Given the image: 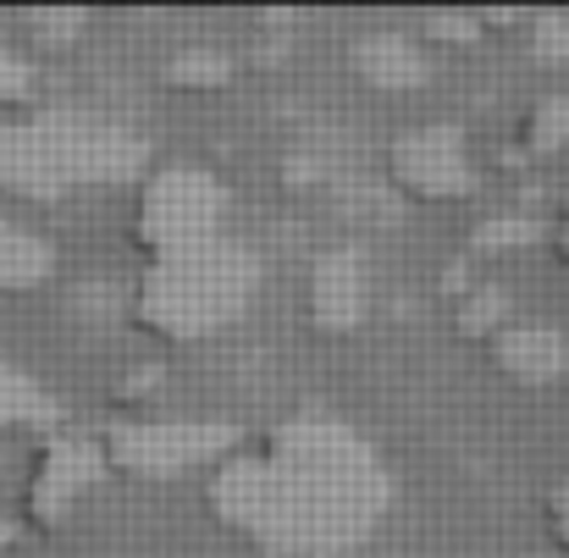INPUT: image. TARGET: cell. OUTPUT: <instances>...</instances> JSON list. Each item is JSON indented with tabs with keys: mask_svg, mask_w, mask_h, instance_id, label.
Listing matches in <instances>:
<instances>
[{
	"mask_svg": "<svg viewBox=\"0 0 569 558\" xmlns=\"http://www.w3.org/2000/svg\"><path fill=\"white\" fill-rule=\"evenodd\" d=\"M377 470L338 426H288L210 481V509L271 554H321L377 515Z\"/></svg>",
	"mask_w": 569,
	"mask_h": 558,
	"instance_id": "6da1fadb",
	"label": "cell"
},
{
	"mask_svg": "<svg viewBox=\"0 0 569 558\" xmlns=\"http://www.w3.org/2000/svg\"><path fill=\"white\" fill-rule=\"evenodd\" d=\"M254 260L243 249H227V243H199L183 255H167L150 266L144 277V293H139V321L172 343H189L199 332H210L216 321L232 316V305L249 293Z\"/></svg>",
	"mask_w": 569,
	"mask_h": 558,
	"instance_id": "7a4b0ae2",
	"label": "cell"
},
{
	"mask_svg": "<svg viewBox=\"0 0 569 558\" xmlns=\"http://www.w3.org/2000/svg\"><path fill=\"white\" fill-rule=\"evenodd\" d=\"M106 161H111V145L100 150L94 133H78L67 122L0 128V193L11 199H61L83 172Z\"/></svg>",
	"mask_w": 569,
	"mask_h": 558,
	"instance_id": "3957f363",
	"label": "cell"
},
{
	"mask_svg": "<svg viewBox=\"0 0 569 558\" xmlns=\"http://www.w3.org/2000/svg\"><path fill=\"white\" fill-rule=\"evenodd\" d=\"M216 216H221V193L204 172H161L139 199V243L150 249V260L183 255L216 238Z\"/></svg>",
	"mask_w": 569,
	"mask_h": 558,
	"instance_id": "277c9868",
	"label": "cell"
},
{
	"mask_svg": "<svg viewBox=\"0 0 569 558\" xmlns=\"http://www.w3.org/2000/svg\"><path fill=\"white\" fill-rule=\"evenodd\" d=\"M227 431L216 426H178V420H128L106 437V459L133 476V481H161V476H183L193 465H204Z\"/></svg>",
	"mask_w": 569,
	"mask_h": 558,
	"instance_id": "5b68a950",
	"label": "cell"
},
{
	"mask_svg": "<svg viewBox=\"0 0 569 558\" xmlns=\"http://www.w3.org/2000/svg\"><path fill=\"white\" fill-rule=\"evenodd\" d=\"M387 172L415 199H459L476 183L459 128H415V133H403L387 150Z\"/></svg>",
	"mask_w": 569,
	"mask_h": 558,
	"instance_id": "8992f818",
	"label": "cell"
},
{
	"mask_svg": "<svg viewBox=\"0 0 569 558\" xmlns=\"http://www.w3.org/2000/svg\"><path fill=\"white\" fill-rule=\"evenodd\" d=\"M100 459L89 442H72V437H50L33 459V476H28V492H22V515L33 526H56L67 515V504L83 492V481H94Z\"/></svg>",
	"mask_w": 569,
	"mask_h": 558,
	"instance_id": "52a82bcc",
	"label": "cell"
},
{
	"mask_svg": "<svg viewBox=\"0 0 569 558\" xmlns=\"http://www.w3.org/2000/svg\"><path fill=\"white\" fill-rule=\"evenodd\" d=\"M492 360H498V371L526 381V387H542V381H553L569 366L565 338L548 332V327H531V321H509L492 338Z\"/></svg>",
	"mask_w": 569,
	"mask_h": 558,
	"instance_id": "ba28073f",
	"label": "cell"
},
{
	"mask_svg": "<svg viewBox=\"0 0 569 558\" xmlns=\"http://www.w3.org/2000/svg\"><path fill=\"white\" fill-rule=\"evenodd\" d=\"M310 310H316V327L327 332H349L366 310V271L360 260L343 249V255H327L316 266V282H310Z\"/></svg>",
	"mask_w": 569,
	"mask_h": 558,
	"instance_id": "9c48e42d",
	"label": "cell"
},
{
	"mask_svg": "<svg viewBox=\"0 0 569 558\" xmlns=\"http://www.w3.org/2000/svg\"><path fill=\"white\" fill-rule=\"evenodd\" d=\"M355 72L371 83V89H415L426 78V56L409 44V39H360L355 44Z\"/></svg>",
	"mask_w": 569,
	"mask_h": 558,
	"instance_id": "30bf717a",
	"label": "cell"
},
{
	"mask_svg": "<svg viewBox=\"0 0 569 558\" xmlns=\"http://www.w3.org/2000/svg\"><path fill=\"white\" fill-rule=\"evenodd\" d=\"M56 255L39 232L28 227H0V293H28L50 277Z\"/></svg>",
	"mask_w": 569,
	"mask_h": 558,
	"instance_id": "8fae6325",
	"label": "cell"
},
{
	"mask_svg": "<svg viewBox=\"0 0 569 558\" xmlns=\"http://www.w3.org/2000/svg\"><path fill=\"white\" fill-rule=\"evenodd\" d=\"M50 420V403L44 392L17 371V366H0V437H17V431H33Z\"/></svg>",
	"mask_w": 569,
	"mask_h": 558,
	"instance_id": "7c38bea8",
	"label": "cell"
},
{
	"mask_svg": "<svg viewBox=\"0 0 569 558\" xmlns=\"http://www.w3.org/2000/svg\"><path fill=\"white\" fill-rule=\"evenodd\" d=\"M453 327L465 332V338H498L503 327H509V293L498 288V282H470L465 293H459V310H453Z\"/></svg>",
	"mask_w": 569,
	"mask_h": 558,
	"instance_id": "4fadbf2b",
	"label": "cell"
},
{
	"mask_svg": "<svg viewBox=\"0 0 569 558\" xmlns=\"http://www.w3.org/2000/svg\"><path fill=\"white\" fill-rule=\"evenodd\" d=\"M565 145H569V94H548L526 117V150L531 156H553Z\"/></svg>",
	"mask_w": 569,
	"mask_h": 558,
	"instance_id": "5bb4252c",
	"label": "cell"
},
{
	"mask_svg": "<svg viewBox=\"0 0 569 558\" xmlns=\"http://www.w3.org/2000/svg\"><path fill=\"white\" fill-rule=\"evenodd\" d=\"M227 78H232V56H221V50H183L167 67L172 89H221Z\"/></svg>",
	"mask_w": 569,
	"mask_h": 558,
	"instance_id": "9a60e30c",
	"label": "cell"
},
{
	"mask_svg": "<svg viewBox=\"0 0 569 558\" xmlns=\"http://www.w3.org/2000/svg\"><path fill=\"white\" fill-rule=\"evenodd\" d=\"M22 28H28V33H44L50 50H61V44H72V39L83 33V11H28Z\"/></svg>",
	"mask_w": 569,
	"mask_h": 558,
	"instance_id": "2e32d148",
	"label": "cell"
},
{
	"mask_svg": "<svg viewBox=\"0 0 569 558\" xmlns=\"http://www.w3.org/2000/svg\"><path fill=\"white\" fill-rule=\"evenodd\" d=\"M28 94H33V67L11 44H0V100L6 106H22Z\"/></svg>",
	"mask_w": 569,
	"mask_h": 558,
	"instance_id": "e0dca14e",
	"label": "cell"
},
{
	"mask_svg": "<svg viewBox=\"0 0 569 558\" xmlns=\"http://www.w3.org/2000/svg\"><path fill=\"white\" fill-rule=\"evenodd\" d=\"M531 227H526V216H492L476 238H470V249H481V255H492V249H509V243H520Z\"/></svg>",
	"mask_w": 569,
	"mask_h": 558,
	"instance_id": "ac0fdd59",
	"label": "cell"
},
{
	"mask_svg": "<svg viewBox=\"0 0 569 558\" xmlns=\"http://www.w3.org/2000/svg\"><path fill=\"white\" fill-rule=\"evenodd\" d=\"M476 17H426V33H442V39H476Z\"/></svg>",
	"mask_w": 569,
	"mask_h": 558,
	"instance_id": "d6986e66",
	"label": "cell"
},
{
	"mask_svg": "<svg viewBox=\"0 0 569 558\" xmlns=\"http://www.w3.org/2000/svg\"><path fill=\"white\" fill-rule=\"evenodd\" d=\"M553 537H559V542L569 548V481L559 487V492H553Z\"/></svg>",
	"mask_w": 569,
	"mask_h": 558,
	"instance_id": "ffe728a7",
	"label": "cell"
},
{
	"mask_svg": "<svg viewBox=\"0 0 569 558\" xmlns=\"http://www.w3.org/2000/svg\"><path fill=\"white\" fill-rule=\"evenodd\" d=\"M282 172H288V178H282L288 188H310V183H316V167H310V161H288Z\"/></svg>",
	"mask_w": 569,
	"mask_h": 558,
	"instance_id": "44dd1931",
	"label": "cell"
}]
</instances>
